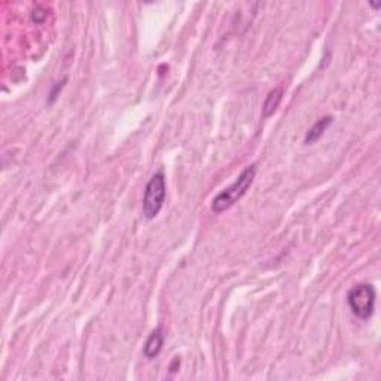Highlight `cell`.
I'll return each instance as SVG.
<instances>
[{
  "label": "cell",
  "mask_w": 381,
  "mask_h": 381,
  "mask_svg": "<svg viewBox=\"0 0 381 381\" xmlns=\"http://www.w3.org/2000/svg\"><path fill=\"white\" fill-rule=\"evenodd\" d=\"M255 176H256V167L255 166L247 167L245 172L238 176V179L231 186L224 189L222 193H219L213 198L212 212L222 213L229 207H233L238 202V200H242L246 195L249 188L254 184Z\"/></svg>",
  "instance_id": "6da1fadb"
},
{
  "label": "cell",
  "mask_w": 381,
  "mask_h": 381,
  "mask_svg": "<svg viewBox=\"0 0 381 381\" xmlns=\"http://www.w3.org/2000/svg\"><path fill=\"white\" fill-rule=\"evenodd\" d=\"M347 303L350 305V310H352V313L356 317L362 320L369 319L374 314V308H375L374 286L368 283L356 285L355 287L350 289V292L347 295Z\"/></svg>",
  "instance_id": "7a4b0ae2"
},
{
  "label": "cell",
  "mask_w": 381,
  "mask_h": 381,
  "mask_svg": "<svg viewBox=\"0 0 381 381\" xmlns=\"http://www.w3.org/2000/svg\"><path fill=\"white\" fill-rule=\"evenodd\" d=\"M166 200V177L157 173L149 180L143 197V215L146 219H154L161 212Z\"/></svg>",
  "instance_id": "3957f363"
},
{
  "label": "cell",
  "mask_w": 381,
  "mask_h": 381,
  "mask_svg": "<svg viewBox=\"0 0 381 381\" xmlns=\"http://www.w3.org/2000/svg\"><path fill=\"white\" fill-rule=\"evenodd\" d=\"M164 344V334L161 328H157L152 334L149 335V338L146 339V344L143 348V353L148 359H154L161 352Z\"/></svg>",
  "instance_id": "277c9868"
},
{
  "label": "cell",
  "mask_w": 381,
  "mask_h": 381,
  "mask_svg": "<svg viewBox=\"0 0 381 381\" xmlns=\"http://www.w3.org/2000/svg\"><path fill=\"white\" fill-rule=\"evenodd\" d=\"M333 116H325L322 119H319V121L308 130V133L304 139V142L305 145H314L317 140L324 136V133L328 130V127L333 124Z\"/></svg>",
  "instance_id": "5b68a950"
},
{
  "label": "cell",
  "mask_w": 381,
  "mask_h": 381,
  "mask_svg": "<svg viewBox=\"0 0 381 381\" xmlns=\"http://www.w3.org/2000/svg\"><path fill=\"white\" fill-rule=\"evenodd\" d=\"M282 98H283V88L278 87V88L272 89V91L268 93L265 102L263 105V116L264 118L272 116L277 110L280 102H282Z\"/></svg>",
  "instance_id": "8992f818"
}]
</instances>
